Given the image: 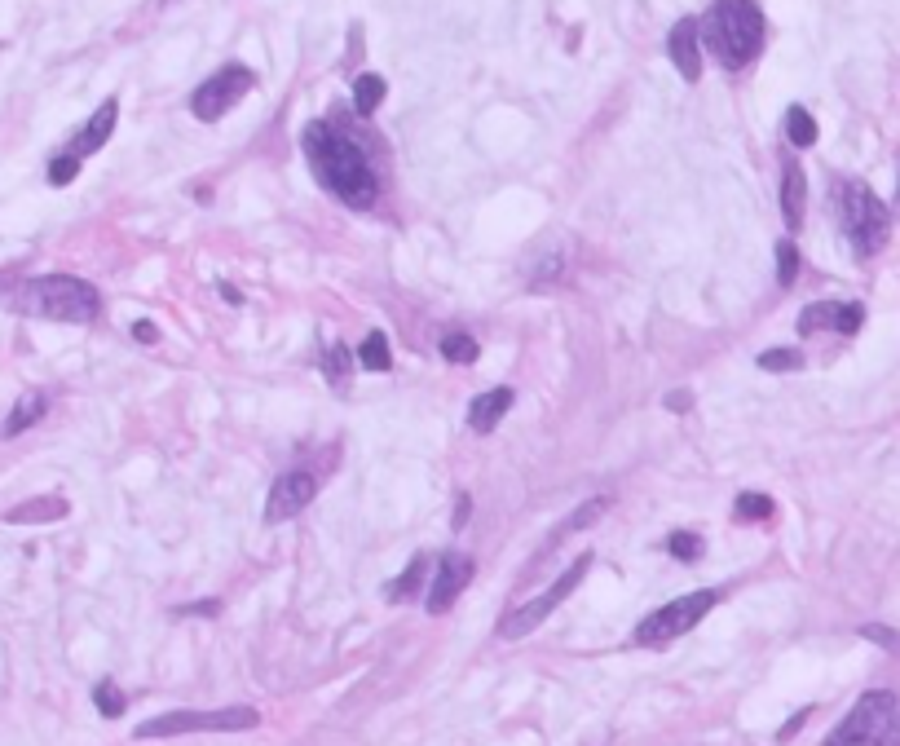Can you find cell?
Returning <instances> with one entry per match:
<instances>
[{"instance_id": "6da1fadb", "label": "cell", "mask_w": 900, "mask_h": 746, "mask_svg": "<svg viewBox=\"0 0 900 746\" xmlns=\"http://www.w3.org/2000/svg\"><path fill=\"white\" fill-rule=\"evenodd\" d=\"M300 151H305L309 168H314L318 186L331 190L340 204H349V208H371L375 204L380 181H375L371 159L362 155V146L353 142V137L336 133L327 120H314V124H305V133H300Z\"/></svg>"}, {"instance_id": "7a4b0ae2", "label": "cell", "mask_w": 900, "mask_h": 746, "mask_svg": "<svg viewBox=\"0 0 900 746\" xmlns=\"http://www.w3.org/2000/svg\"><path fill=\"white\" fill-rule=\"evenodd\" d=\"M698 31H702V45H711V53L728 71H737V67H746L750 58H759L768 23L755 0H715L698 23Z\"/></svg>"}, {"instance_id": "3957f363", "label": "cell", "mask_w": 900, "mask_h": 746, "mask_svg": "<svg viewBox=\"0 0 900 746\" xmlns=\"http://www.w3.org/2000/svg\"><path fill=\"white\" fill-rule=\"evenodd\" d=\"M18 309L36 318H53V323H93L102 309V296L98 287L75 279V274H45V279H31L18 292Z\"/></svg>"}, {"instance_id": "277c9868", "label": "cell", "mask_w": 900, "mask_h": 746, "mask_svg": "<svg viewBox=\"0 0 900 746\" xmlns=\"http://www.w3.org/2000/svg\"><path fill=\"white\" fill-rule=\"evenodd\" d=\"M821 746H900V698L870 689Z\"/></svg>"}, {"instance_id": "5b68a950", "label": "cell", "mask_w": 900, "mask_h": 746, "mask_svg": "<svg viewBox=\"0 0 900 746\" xmlns=\"http://www.w3.org/2000/svg\"><path fill=\"white\" fill-rule=\"evenodd\" d=\"M839 217L856 257L883 252L887 234H892V212H887L883 199H874V190L865 181H843L839 186Z\"/></svg>"}, {"instance_id": "8992f818", "label": "cell", "mask_w": 900, "mask_h": 746, "mask_svg": "<svg viewBox=\"0 0 900 746\" xmlns=\"http://www.w3.org/2000/svg\"><path fill=\"white\" fill-rule=\"evenodd\" d=\"M261 716L252 707H221V711H164L133 729V738H181V733H243L256 729Z\"/></svg>"}, {"instance_id": "52a82bcc", "label": "cell", "mask_w": 900, "mask_h": 746, "mask_svg": "<svg viewBox=\"0 0 900 746\" xmlns=\"http://www.w3.org/2000/svg\"><path fill=\"white\" fill-rule=\"evenodd\" d=\"M715 601H720V592H689V596H675L671 605H662V610H653L649 618H640V627H636V645L662 649V645L680 641L684 632H693V627H698L702 618L715 610Z\"/></svg>"}, {"instance_id": "ba28073f", "label": "cell", "mask_w": 900, "mask_h": 746, "mask_svg": "<svg viewBox=\"0 0 900 746\" xmlns=\"http://www.w3.org/2000/svg\"><path fill=\"white\" fill-rule=\"evenodd\" d=\"M592 566H596V557H592V552H583V557H578L574 566L565 570V574L552 583L548 592H539V596H534V601H525V605H517V610H508V614H503V618H499V636H503V641H517V636H530L534 627H539L543 618H548V614L556 610V605H561L565 596H570V592L578 588V583L587 579V570H592Z\"/></svg>"}, {"instance_id": "9c48e42d", "label": "cell", "mask_w": 900, "mask_h": 746, "mask_svg": "<svg viewBox=\"0 0 900 746\" xmlns=\"http://www.w3.org/2000/svg\"><path fill=\"white\" fill-rule=\"evenodd\" d=\"M252 84H256L252 71L239 67V62H230V67H221L217 76H208L195 89V98H190V115L203 120V124H217L230 106H239L243 98H248Z\"/></svg>"}, {"instance_id": "30bf717a", "label": "cell", "mask_w": 900, "mask_h": 746, "mask_svg": "<svg viewBox=\"0 0 900 746\" xmlns=\"http://www.w3.org/2000/svg\"><path fill=\"white\" fill-rule=\"evenodd\" d=\"M318 495V477L296 468V473H283L278 482L270 486V499H265V521L278 526V521H292L296 513H305Z\"/></svg>"}, {"instance_id": "8fae6325", "label": "cell", "mask_w": 900, "mask_h": 746, "mask_svg": "<svg viewBox=\"0 0 900 746\" xmlns=\"http://www.w3.org/2000/svg\"><path fill=\"white\" fill-rule=\"evenodd\" d=\"M865 323V305L856 301H817L799 314V336H817V332H839L856 336Z\"/></svg>"}, {"instance_id": "7c38bea8", "label": "cell", "mask_w": 900, "mask_h": 746, "mask_svg": "<svg viewBox=\"0 0 900 746\" xmlns=\"http://www.w3.org/2000/svg\"><path fill=\"white\" fill-rule=\"evenodd\" d=\"M473 583V557H464V552H446L442 561H437V574L433 583H428V614H446L450 605L459 601V592Z\"/></svg>"}, {"instance_id": "4fadbf2b", "label": "cell", "mask_w": 900, "mask_h": 746, "mask_svg": "<svg viewBox=\"0 0 900 746\" xmlns=\"http://www.w3.org/2000/svg\"><path fill=\"white\" fill-rule=\"evenodd\" d=\"M667 53H671L675 71H680L684 80H698L702 76V31H698V23H693V18H680V23L671 27Z\"/></svg>"}, {"instance_id": "5bb4252c", "label": "cell", "mask_w": 900, "mask_h": 746, "mask_svg": "<svg viewBox=\"0 0 900 746\" xmlns=\"http://www.w3.org/2000/svg\"><path fill=\"white\" fill-rule=\"evenodd\" d=\"M115 120H120V102H115V98H106V102L98 106V111L89 115V124H84V129L75 133V142L67 146V155L84 159V155L102 151V146L111 142V133H115Z\"/></svg>"}, {"instance_id": "9a60e30c", "label": "cell", "mask_w": 900, "mask_h": 746, "mask_svg": "<svg viewBox=\"0 0 900 746\" xmlns=\"http://www.w3.org/2000/svg\"><path fill=\"white\" fill-rule=\"evenodd\" d=\"M508 407H512V389L508 385L486 389L481 398H473V407H468V429H473V433L499 429V420L508 415Z\"/></svg>"}, {"instance_id": "2e32d148", "label": "cell", "mask_w": 900, "mask_h": 746, "mask_svg": "<svg viewBox=\"0 0 900 746\" xmlns=\"http://www.w3.org/2000/svg\"><path fill=\"white\" fill-rule=\"evenodd\" d=\"M803 208H808V181H803L799 164L781 168V217H786V230L803 226Z\"/></svg>"}, {"instance_id": "e0dca14e", "label": "cell", "mask_w": 900, "mask_h": 746, "mask_svg": "<svg viewBox=\"0 0 900 746\" xmlns=\"http://www.w3.org/2000/svg\"><path fill=\"white\" fill-rule=\"evenodd\" d=\"M45 407H49V398L40 389H31V393H23V398L14 402V411H9V420H5V438H18L23 429H31V424L45 415Z\"/></svg>"}, {"instance_id": "ac0fdd59", "label": "cell", "mask_w": 900, "mask_h": 746, "mask_svg": "<svg viewBox=\"0 0 900 746\" xmlns=\"http://www.w3.org/2000/svg\"><path fill=\"white\" fill-rule=\"evenodd\" d=\"M58 517H67V499H58V495L31 499V504H18L5 513V521H14V526H27V521H58Z\"/></svg>"}, {"instance_id": "d6986e66", "label": "cell", "mask_w": 900, "mask_h": 746, "mask_svg": "<svg viewBox=\"0 0 900 746\" xmlns=\"http://www.w3.org/2000/svg\"><path fill=\"white\" fill-rule=\"evenodd\" d=\"M424 574H428V557H424V552H415V557L406 561V570H402L398 579L389 583V601H393V605L411 601V596L424 588Z\"/></svg>"}, {"instance_id": "ffe728a7", "label": "cell", "mask_w": 900, "mask_h": 746, "mask_svg": "<svg viewBox=\"0 0 900 746\" xmlns=\"http://www.w3.org/2000/svg\"><path fill=\"white\" fill-rule=\"evenodd\" d=\"M384 93H389L384 76H358V80H353V111L375 115V111H380V102H384Z\"/></svg>"}, {"instance_id": "44dd1931", "label": "cell", "mask_w": 900, "mask_h": 746, "mask_svg": "<svg viewBox=\"0 0 900 746\" xmlns=\"http://www.w3.org/2000/svg\"><path fill=\"white\" fill-rule=\"evenodd\" d=\"M349 371H353V358L345 345H327L323 349V376L331 389H345L349 385Z\"/></svg>"}, {"instance_id": "7402d4cb", "label": "cell", "mask_w": 900, "mask_h": 746, "mask_svg": "<svg viewBox=\"0 0 900 746\" xmlns=\"http://www.w3.org/2000/svg\"><path fill=\"white\" fill-rule=\"evenodd\" d=\"M442 358L446 362H459V367H468V362L481 358V345L468 332H446L442 336Z\"/></svg>"}, {"instance_id": "603a6c76", "label": "cell", "mask_w": 900, "mask_h": 746, "mask_svg": "<svg viewBox=\"0 0 900 746\" xmlns=\"http://www.w3.org/2000/svg\"><path fill=\"white\" fill-rule=\"evenodd\" d=\"M358 362H362L367 371H389V367H393L389 336H384V332H371L367 340H362V349H358Z\"/></svg>"}, {"instance_id": "cb8c5ba5", "label": "cell", "mask_w": 900, "mask_h": 746, "mask_svg": "<svg viewBox=\"0 0 900 746\" xmlns=\"http://www.w3.org/2000/svg\"><path fill=\"white\" fill-rule=\"evenodd\" d=\"M786 137L795 146H817V120H812V111L790 106V111H786Z\"/></svg>"}, {"instance_id": "d4e9b609", "label": "cell", "mask_w": 900, "mask_h": 746, "mask_svg": "<svg viewBox=\"0 0 900 746\" xmlns=\"http://www.w3.org/2000/svg\"><path fill=\"white\" fill-rule=\"evenodd\" d=\"M93 702H98V711H102L106 720H120L124 707H128V698L120 694V685H115V680H98V685H93Z\"/></svg>"}, {"instance_id": "484cf974", "label": "cell", "mask_w": 900, "mask_h": 746, "mask_svg": "<svg viewBox=\"0 0 900 746\" xmlns=\"http://www.w3.org/2000/svg\"><path fill=\"white\" fill-rule=\"evenodd\" d=\"M737 517L742 521H768L773 517V499L759 495V490H742V495H737Z\"/></svg>"}, {"instance_id": "4316f807", "label": "cell", "mask_w": 900, "mask_h": 746, "mask_svg": "<svg viewBox=\"0 0 900 746\" xmlns=\"http://www.w3.org/2000/svg\"><path fill=\"white\" fill-rule=\"evenodd\" d=\"M667 552H671L675 561H684V566H689V561L702 557V539L693 535V530H671V535H667Z\"/></svg>"}, {"instance_id": "83f0119b", "label": "cell", "mask_w": 900, "mask_h": 746, "mask_svg": "<svg viewBox=\"0 0 900 746\" xmlns=\"http://www.w3.org/2000/svg\"><path fill=\"white\" fill-rule=\"evenodd\" d=\"M755 362L764 371H799L803 367V354H799V349H764Z\"/></svg>"}, {"instance_id": "f1b7e54d", "label": "cell", "mask_w": 900, "mask_h": 746, "mask_svg": "<svg viewBox=\"0 0 900 746\" xmlns=\"http://www.w3.org/2000/svg\"><path fill=\"white\" fill-rule=\"evenodd\" d=\"M795 279H799V252H795V243H790V239H781L777 243V283L790 287Z\"/></svg>"}, {"instance_id": "f546056e", "label": "cell", "mask_w": 900, "mask_h": 746, "mask_svg": "<svg viewBox=\"0 0 900 746\" xmlns=\"http://www.w3.org/2000/svg\"><path fill=\"white\" fill-rule=\"evenodd\" d=\"M75 173H80V159H75V155H53V164H49L53 186H71Z\"/></svg>"}, {"instance_id": "4dcf8cb0", "label": "cell", "mask_w": 900, "mask_h": 746, "mask_svg": "<svg viewBox=\"0 0 900 746\" xmlns=\"http://www.w3.org/2000/svg\"><path fill=\"white\" fill-rule=\"evenodd\" d=\"M133 340H137V345H155V340H159V327L150 323V318H142V323H133Z\"/></svg>"}, {"instance_id": "1f68e13d", "label": "cell", "mask_w": 900, "mask_h": 746, "mask_svg": "<svg viewBox=\"0 0 900 746\" xmlns=\"http://www.w3.org/2000/svg\"><path fill=\"white\" fill-rule=\"evenodd\" d=\"M808 716H812V707H803V711H799V716H790V720H786V729H781V733H777V738H781V742H790V738H795V733L803 729V720H808Z\"/></svg>"}, {"instance_id": "d6a6232c", "label": "cell", "mask_w": 900, "mask_h": 746, "mask_svg": "<svg viewBox=\"0 0 900 746\" xmlns=\"http://www.w3.org/2000/svg\"><path fill=\"white\" fill-rule=\"evenodd\" d=\"M177 614H208L212 618V614H221V605L217 601H195V605H181Z\"/></svg>"}, {"instance_id": "836d02e7", "label": "cell", "mask_w": 900, "mask_h": 746, "mask_svg": "<svg viewBox=\"0 0 900 746\" xmlns=\"http://www.w3.org/2000/svg\"><path fill=\"white\" fill-rule=\"evenodd\" d=\"M667 407H671V411H689V407H693V393H689V389H675L671 398H667Z\"/></svg>"}, {"instance_id": "e575fe53", "label": "cell", "mask_w": 900, "mask_h": 746, "mask_svg": "<svg viewBox=\"0 0 900 746\" xmlns=\"http://www.w3.org/2000/svg\"><path fill=\"white\" fill-rule=\"evenodd\" d=\"M468 508H473V504H468V495H459V504H455V530L468 526Z\"/></svg>"}, {"instance_id": "d590c367", "label": "cell", "mask_w": 900, "mask_h": 746, "mask_svg": "<svg viewBox=\"0 0 900 746\" xmlns=\"http://www.w3.org/2000/svg\"><path fill=\"white\" fill-rule=\"evenodd\" d=\"M221 296H225V301H230V305H243V292H239V287H234V283H221Z\"/></svg>"}, {"instance_id": "8d00e7d4", "label": "cell", "mask_w": 900, "mask_h": 746, "mask_svg": "<svg viewBox=\"0 0 900 746\" xmlns=\"http://www.w3.org/2000/svg\"><path fill=\"white\" fill-rule=\"evenodd\" d=\"M896 177H900V164H896ZM896 212H900V186H896Z\"/></svg>"}]
</instances>
